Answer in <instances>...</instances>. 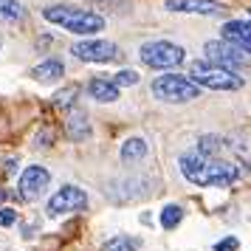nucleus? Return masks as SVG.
<instances>
[{
    "label": "nucleus",
    "instance_id": "1",
    "mask_svg": "<svg viewBox=\"0 0 251 251\" xmlns=\"http://www.w3.org/2000/svg\"><path fill=\"white\" fill-rule=\"evenodd\" d=\"M178 167H181L183 178L189 183H195V186H212V189H226V186H231L243 175L240 164H234V161H228V158L203 155L195 147L181 152Z\"/></svg>",
    "mask_w": 251,
    "mask_h": 251
},
{
    "label": "nucleus",
    "instance_id": "2",
    "mask_svg": "<svg viewBox=\"0 0 251 251\" xmlns=\"http://www.w3.org/2000/svg\"><path fill=\"white\" fill-rule=\"evenodd\" d=\"M43 17L48 23L65 28L71 34H79V37H88L91 40L93 34H99L104 25V17L102 14L91 12V9H79V6H68V3H54V6H46L43 9Z\"/></svg>",
    "mask_w": 251,
    "mask_h": 251
},
{
    "label": "nucleus",
    "instance_id": "3",
    "mask_svg": "<svg viewBox=\"0 0 251 251\" xmlns=\"http://www.w3.org/2000/svg\"><path fill=\"white\" fill-rule=\"evenodd\" d=\"M150 93L158 99V102L167 104H183V102H192L201 96V88L195 85L189 76L183 74H161L150 82Z\"/></svg>",
    "mask_w": 251,
    "mask_h": 251
},
{
    "label": "nucleus",
    "instance_id": "4",
    "mask_svg": "<svg viewBox=\"0 0 251 251\" xmlns=\"http://www.w3.org/2000/svg\"><path fill=\"white\" fill-rule=\"evenodd\" d=\"M189 79L198 85V88H209V91H240L246 79L234 74V71H226V68H217L206 59H195L189 65Z\"/></svg>",
    "mask_w": 251,
    "mask_h": 251
},
{
    "label": "nucleus",
    "instance_id": "5",
    "mask_svg": "<svg viewBox=\"0 0 251 251\" xmlns=\"http://www.w3.org/2000/svg\"><path fill=\"white\" fill-rule=\"evenodd\" d=\"M138 57L147 68L155 71H175L178 65L186 62V51L181 46H175L170 40H147L138 48Z\"/></svg>",
    "mask_w": 251,
    "mask_h": 251
},
{
    "label": "nucleus",
    "instance_id": "6",
    "mask_svg": "<svg viewBox=\"0 0 251 251\" xmlns=\"http://www.w3.org/2000/svg\"><path fill=\"white\" fill-rule=\"evenodd\" d=\"M203 51H206V62H212L217 68H226V71H234L237 74L240 68L249 65V54H243L240 48L228 46L223 40H209L203 46Z\"/></svg>",
    "mask_w": 251,
    "mask_h": 251
},
{
    "label": "nucleus",
    "instance_id": "7",
    "mask_svg": "<svg viewBox=\"0 0 251 251\" xmlns=\"http://www.w3.org/2000/svg\"><path fill=\"white\" fill-rule=\"evenodd\" d=\"M85 209H88V195H85V189L74 186V183H65L48 201V215L51 217L74 215V212H85Z\"/></svg>",
    "mask_w": 251,
    "mask_h": 251
},
{
    "label": "nucleus",
    "instance_id": "8",
    "mask_svg": "<svg viewBox=\"0 0 251 251\" xmlns=\"http://www.w3.org/2000/svg\"><path fill=\"white\" fill-rule=\"evenodd\" d=\"M71 51L82 62H119L122 59L119 46L107 43V40H79V43L71 46Z\"/></svg>",
    "mask_w": 251,
    "mask_h": 251
},
{
    "label": "nucleus",
    "instance_id": "9",
    "mask_svg": "<svg viewBox=\"0 0 251 251\" xmlns=\"http://www.w3.org/2000/svg\"><path fill=\"white\" fill-rule=\"evenodd\" d=\"M48 183H51V172L46 167H25L23 175H20V181H17V192L23 201H37V198H43L48 189Z\"/></svg>",
    "mask_w": 251,
    "mask_h": 251
},
{
    "label": "nucleus",
    "instance_id": "10",
    "mask_svg": "<svg viewBox=\"0 0 251 251\" xmlns=\"http://www.w3.org/2000/svg\"><path fill=\"white\" fill-rule=\"evenodd\" d=\"M164 9L175 14H201V17H220L226 12L220 0H167Z\"/></svg>",
    "mask_w": 251,
    "mask_h": 251
},
{
    "label": "nucleus",
    "instance_id": "11",
    "mask_svg": "<svg viewBox=\"0 0 251 251\" xmlns=\"http://www.w3.org/2000/svg\"><path fill=\"white\" fill-rule=\"evenodd\" d=\"M220 40L240 48L243 54H251V20H228L220 28Z\"/></svg>",
    "mask_w": 251,
    "mask_h": 251
},
{
    "label": "nucleus",
    "instance_id": "12",
    "mask_svg": "<svg viewBox=\"0 0 251 251\" xmlns=\"http://www.w3.org/2000/svg\"><path fill=\"white\" fill-rule=\"evenodd\" d=\"M88 96L96 99V102H102V104H113V102H119V88L110 79L96 76V79L88 82Z\"/></svg>",
    "mask_w": 251,
    "mask_h": 251
},
{
    "label": "nucleus",
    "instance_id": "13",
    "mask_svg": "<svg viewBox=\"0 0 251 251\" xmlns=\"http://www.w3.org/2000/svg\"><path fill=\"white\" fill-rule=\"evenodd\" d=\"M28 74H31V79H37V82H57V79H62L65 65H62V59L51 57V59H43L40 65H34Z\"/></svg>",
    "mask_w": 251,
    "mask_h": 251
},
{
    "label": "nucleus",
    "instance_id": "14",
    "mask_svg": "<svg viewBox=\"0 0 251 251\" xmlns=\"http://www.w3.org/2000/svg\"><path fill=\"white\" fill-rule=\"evenodd\" d=\"M147 152H150L147 141L138 138V136H133V138H127L125 144H122V152H119V155H122L125 164H138V161L147 158Z\"/></svg>",
    "mask_w": 251,
    "mask_h": 251
},
{
    "label": "nucleus",
    "instance_id": "15",
    "mask_svg": "<svg viewBox=\"0 0 251 251\" xmlns=\"http://www.w3.org/2000/svg\"><path fill=\"white\" fill-rule=\"evenodd\" d=\"M68 136L74 141H85V138L91 136V122H88V113H82V110H74L68 119Z\"/></svg>",
    "mask_w": 251,
    "mask_h": 251
},
{
    "label": "nucleus",
    "instance_id": "16",
    "mask_svg": "<svg viewBox=\"0 0 251 251\" xmlns=\"http://www.w3.org/2000/svg\"><path fill=\"white\" fill-rule=\"evenodd\" d=\"M25 6L20 0H0V23H23Z\"/></svg>",
    "mask_w": 251,
    "mask_h": 251
},
{
    "label": "nucleus",
    "instance_id": "17",
    "mask_svg": "<svg viewBox=\"0 0 251 251\" xmlns=\"http://www.w3.org/2000/svg\"><path fill=\"white\" fill-rule=\"evenodd\" d=\"M141 249V237H130V234H116L102 246V251H138Z\"/></svg>",
    "mask_w": 251,
    "mask_h": 251
},
{
    "label": "nucleus",
    "instance_id": "18",
    "mask_svg": "<svg viewBox=\"0 0 251 251\" xmlns=\"http://www.w3.org/2000/svg\"><path fill=\"white\" fill-rule=\"evenodd\" d=\"M181 220H183V209L178 203H170L161 209V226L164 228H175Z\"/></svg>",
    "mask_w": 251,
    "mask_h": 251
},
{
    "label": "nucleus",
    "instance_id": "19",
    "mask_svg": "<svg viewBox=\"0 0 251 251\" xmlns=\"http://www.w3.org/2000/svg\"><path fill=\"white\" fill-rule=\"evenodd\" d=\"M79 91H82L79 85H68L65 91H59L57 96H54V102L62 104V107H71V104L76 102V93H79Z\"/></svg>",
    "mask_w": 251,
    "mask_h": 251
},
{
    "label": "nucleus",
    "instance_id": "20",
    "mask_svg": "<svg viewBox=\"0 0 251 251\" xmlns=\"http://www.w3.org/2000/svg\"><path fill=\"white\" fill-rule=\"evenodd\" d=\"M138 79H141V76H138L133 68H125V71H119L110 82H113L116 88H122V85H138Z\"/></svg>",
    "mask_w": 251,
    "mask_h": 251
},
{
    "label": "nucleus",
    "instance_id": "21",
    "mask_svg": "<svg viewBox=\"0 0 251 251\" xmlns=\"http://www.w3.org/2000/svg\"><path fill=\"white\" fill-rule=\"evenodd\" d=\"M215 251H237V237H223L215 243Z\"/></svg>",
    "mask_w": 251,
    "mask_h": 251
},
{
    "label": "nucleus",
    "instance_id": "22",
    "mask_svg": "<svg viewBox=\"0 0 251 251\" xmlns=\"http://www.w3.org/2000/svg\"><path fill=\"white\" fill-rule=\"evenodd\" d=\"M17 220V212L14 209H0V226H12Z\"/></svg>",
    "mask_w": 251,
    "mask_h": 251
},
{
    "label": "nucleus",
    "instance_id": "23",
    "mask_svg": "<svg viewBox=\"0 0 251 251\" xmlns=\"http://www.w3.org/2000/svg\"><path fill=\"white\" fill-rule=\"evenodd\" d=\"M3 201H6V192H3V189H0V203H3Z\"/></svg>",
    "mask_w": 251,
    "mask_h": 251
}]
</instances>
